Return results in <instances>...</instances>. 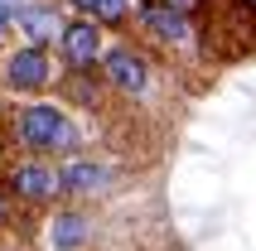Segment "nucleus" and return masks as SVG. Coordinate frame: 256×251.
<instances>
[{
  "label": "nucleus",
  "instance_id": "obj_1",
  "mask_svg": "<svg viewBox=\"0 0 256 251\" xmlns=\"http://www.w3.org/2000/svg\"><path fill=\"white\" fill-rule=\"evenodd\" d=\"M0 150L58 164V160L92 150V130L82 126V116L72 106H63L54 97H34V102H14L0 112Z\"/></svg>",
  "mask_w": 256,
  "mask_h": 251
},
{
  "label": "nucleus",
  "instance_id": "obj_2",
  "mask_svg": "<svg viewBox=\"0 0 256 251\" xmlns=\"http://www.w3.org/2000/svg\"><path fill=\"white\" fill-rule=\"evenodd\" d=\"M97 78L106 87L112 102H126V106H145L160 87V68L155 58L145 54V44H130V39H112L106 54L97 63Z\"/></svg>",
  "mask_w": 256,
  "mask_h": 251
},
{
  "label": "nucleus",
  "instance_id": "obj_3",
  "mask_svg": "<svg viewBox=\"0 0 256 251\" xmlns=\"http://www.w3.org/2000/svg\"><path fill=\"white\" fill-rule=\"evenodd\" d=\"M58 82H63V68H58L54 48L20 44V39L0 44V92H5V97L34 102V97H48Z\"/></svg>",
  "mask_w": 256,
  "mask_h": 251
},
{
  "label": "nucleus",
  "instance_id": "obj_4",
  "mask_svg": "<svg viewBox=\"0 0 256 251\" xmlns=\"http://www.w3.org/2000/svg\"><path fill=\"white\" fill-rule=\"evenodd\" d=\"M0 194L20 212H48L58 203V164L5 150L0 154Z\"/></svg>",
  "mask_w": 256,
  "mask_h": 251
},
{
  "label": "nucleus",
  "instance_id": "obj_5",
  "mask_svg": "<svg viewBox=\"0 0 256 251\" xmlns=\"http://www.w3.org/2000/svg\"><path fill=\"white\" fill-rule=\"evenodd\" d=\"M121 188V164L106 160V154H72V160H58V203H106V198Z\"/></svg>",
  "mask_w": 256,
  "mask_h": 251
},
{
  "label": "nucleus",
  "instance_id": "obj_6",
  "mask_svg": "<svg viewBox=\"0 0 256 251\" xmlns=\"http://www.w3.org/2000/svg\"><path fill=\"white\" fill-rule=\"evenodd\" d=\"M102 218L78 203H54L39 212V251H97Z\"/></svg>",
  "mask_w": 256,
  "mask_h": 251
},
{
  "label": "nucleus",
  "instance_id": "obj_7",
  "mask_svg": "<svg viewBox=\"0 0 256 251\" xmlns=\"http://www.w3.org/2000/svg\"><path fill=\"white\" fill-rule=\"evenodd\" d=\"M106 44H112V34H106L102 24L82 20V14H68L63 29H58V44H54L58 68H63V72H97Z\"/></svg>",
  "mask_w": 256,
  "mask_h": 251
},
{
  "label": "nucleus",
  "instance_id": "obj_8",
  "mask_svg": "<svg viewBox=\"0 0 256 251\" xmlns=\"http://www.w3.org/2000/svg\"><path fill=\"white\" fill-rule=\"evenodd\" d=\"M136 29L160 48H188L194 44V24L188 14L170 10L164 0H136Z\"/></svg>",
  "mask_w": 256,
  "mask_h": 251
},
{
  "label": "nucleus",
  "instance_id": "obj_9",
  "mask_svg": "<svg viewBox=\"0 0 256 251\" xmlns=\"http://www.w3.org/2000/svg\"><path fill=\"white\" fill-rule=\"evenodd\" d=\"M10 24H14V39H20V44L54 48V44H58V29H63V14H58L54 5H24Z\"/></svg>",
  "mask_w": 256,
  "mask_h": 251
},
{
  "label": "nucleus",
  "instance_id": "obj_10",
  "mask_svg": "<svg viewBox=\"0 0 256 251\" xmlns=\"http://www.w3.org/2000/svg\"><path fill=\"white\" fill-rule=\"evenodd\" d=\"M63 5L92 24H102L106 34H126L136 24V0H63Z\"/></svg>",
  "mask_w": 256,
  "mask_h": 251
},
{
  "label": "nucleus",
  "instance_id": "obj_11",
  "mask_svg": "<svg viewBox=\"0 0 256 251\" xmlns=\"http://www.w3.org/2000/svg\"><path fill=\"white\" fill-rule=\"evenodd\" d=\"M14 212H20V208H14L10 198L0 194V237H5V232H10V227H14Z\"/></svg>",
  "mask_w": 256,
  "mask_h": 251
},
{
  "label": "nucleus",
  "instance_id": "obj_12",
  "mask_svg": "<svg viewBox=\"0 0 256 251\" xmlns=\"http://www.w3.org/2000/svg\"><path fill=\"white\" fill-rule=\"evenodd\" d=\"M246 10H252V14H256V0H246Z\"/></svg>",
  "mask_w": 256,
  "mask_h": 251
}]
</instances>
